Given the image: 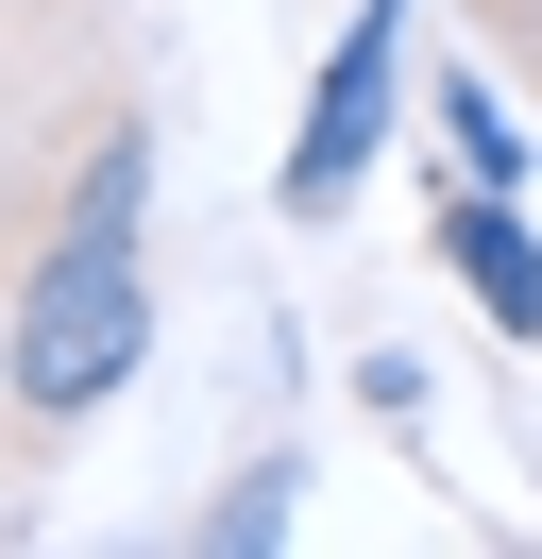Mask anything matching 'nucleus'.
<instances>
[{
    "label": "nucleus",
    "mask_w": 542,
    "mask_h": 559,
    "mask_svg": "<svg viewBox=\"0 0 542 559\" xmlns=\"http://www.w3.org/2000/svg\"><path fill=\"white\" fill-rule=\"evenodd\" d=\"M136 221H153V119L102 103L85 153H68V187L17 238V288H0V457L85 441L136 390V356H153V238Z\"/></svg>",
    "instance_id": "obj_1"
},
{
    "label": "nucleus",
    "mask_w": 542,
    "mask_h": 559,
    "mask_svg": "<svg viewBox=\"0 0 542 559\" xmlns=\"http://www.w3.org/2000/svg\"><path fill=\"white\" fill-rule=\"evenodd\" d=\"M390 85H406V0H356L322 51V85H305V136L288 170H271V221H339L373 187V153H390Z\"/></svg>",
    "instance_id": "obj_2"
},
{
    "label": "nucleus",
    "mask_w": 542,
    "mask_h": 559,
    "mask_svg": "<svg viewBox=\"0 0 542 559\" xmlns=\"http://www.w3.org/2000/svg\"><path fill=\"white\" fill-rule=\"evenodd\" d=\"M424 238H440V272L474 288V322L542 356V238L508 221V187H474V170H458V187H440V221H424Z\"/></svg>",
    "instance_id": "obj_3"
},
{
    "label": "nucleus",
    "mask_w": 542,
    "mask_h": 559,
    "mask_svg": "<svg viewBox=\"0 0 542 559\" xmlns=\"http://www.w3.org/2000/svg\"><path fill=\"white\" fill-rule=\"evenodd\" d=\"M288 491H305V457H237V475H221V509H203L187 543H203V559H255V543H288Z\"/></svg>",
    "instance_id": "obj_4"
},
{
    "label": "nucleus",
    "mask_w": 542,
    "mask_h": 559,
    "mask_svg": "<svg viewBox=\"0 0 542 559\" xmlns=\"http://www.w3.org/2000/svg\"><path fill=\"white\" fill-rule=\"evenodd\" d=\"M440 136H458V170H474V187H526V136H508V103H492L474 69H440Z\"/></svg>",
    "instance_id": "obj_5"
}]
</instances>
